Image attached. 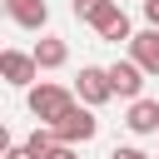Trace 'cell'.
Masks as SVG:
<instances>
[{"mask_svg":"<svg viewBox=\"0 0 159 159\" xmlns=\"http://www.w3.org/2000/svg\"><path fill=\"white\" fill-rule=\"evenodd\" d=\"M25 104H30V114H35V119H40L45 129H55V124H60V119H65V114H70V109L80 104V99H75V89L40 80V84H35L30 94H25Z\"/></svg>","mask_w":159,"mask_h":159,"instance_id":"6da1fadb","label":"cell"},{"mask_svg":"<svg viewBox=\"0 0 159 159\" xmlns=\"http://www.w3.org/2000/svg\"><path fill=\"white\" fill-rule=\"evenodd\" d=\"M94 134H99V119H94V109H89V104H75V109L55 124V139H60V144H70V149L89 144Z\"/></svg>","mask_w":159,"mask_h":159,"instance_id":"7a4b0ae2","label":"cell"},{"mask_svg":"<svg viewBox=\"0 0 159 159\" xmlns=\"http://www.w3.org/2000/svg\"><path fill=\"white\" fill-rule=\"evenodd\" d=\"M75 99H80V104H89V109L109 104V99H114L109 70H99V65H80V80H75Z\"/></svg>","mask_w":159,"mask_h":159,"instance_id":"3957f363","label":"cell"},{"mask_svg":"<svg viewBox=\"0 0 159 159\" xmlns=\"http://www.w3.org/2000/svg\"><path fill=\"white\" fill-rule=\"evenodd\" d=\"M0 75H5V84H15V89H35L40 65H35V55H25V50H0Z\"/></svg>","mask_w":159,"mask_h":159,"instance_id":"277c9868","label":"cell"},{"mask_svg":"<svg viewBox=\"0 0 159 159\" xmlns=\"http://www.w3.org/2000/svg\"><path fill=\"white\" fill-rule=\"evenodd\" d=\"M144 80H149V75H144L134 60H114V65H109V84H114V99H129V104H134V99H144Z\"/></svg>","mask_w":159,"mask_h":159,"instance_id":"5b68a950","label":"cell"},{"mask_svg":"<svg viewBox=\"0 0 159 159\" xmlns=\"http://www.w3.org/2000/svg\"><path fill=\"white\" fill-rule=\"evenodd\" d=\"M94 35H99V40H109V45H119V40H134V30H129V15H124L114 0H109V5L94 15Z\"/></svg>","mask_w":159,"mask_h":159,"instance_id":"8992f818","label":"cell"},{"mask_svg":"<svg viewBox=\"0 0 159 159\" xmlns=\"http://www.w3.org/2000/svg\"><path fill=\"white\" fill-rule=\"evenodd\" d=\"M5 15H10L20 30H45V25H50V5H45V0H5Z\"/></svg>","mask_w":159,"mask_h":159,"instance_id":"52a82bcc","label":"cell"},{"mask_svg":"<svg viewBox=\"0 0 159 159\" xmlns=\"http://www.w3.org/2000/svg\"><path fill=\"white\" fill-rule=\"evenodd\" d=\"M129 60H134L144 75L159 80V30H139V35L129 40Z\"/></svg>","mask_w":159,"mask_h":159,"instance_id":"ba28073f","label":"cell"},{"mask_svg":"<svg viewBox=\"0 0 159 159\" xmlns=\"http://www.w3.org/2000/svg\"><path fill=\"white\" fill-rule=\"evenodd\" d=\"M124 129L129 134H159V99H134L124 109Z\"/></svg>","mask_w":159,"mask_h":159,"instance_id":"9c48e42d","label":"cell"},{"mask_svg":"<svg viewBox=\"0 0 159 159\" xmlns=\"http://www.w3.org/2000/svg\"><path fill=\"white\" fill-rule=\"evenodd\" d=\"M30 55H35V65H40V70H60V65L70 60V45H65L60 35H40V45H35Z\"/></svg>","mask_w":159,"mask_h":159,"instance_id":"30bf717a","label":"cell"},{"mask_svg":"<svg viewBox=\"0 0 159 159\" xmlns=\"http://www.w3.org/2000/svg\"><path fill=\"white\" fill-rule=\"evenodd\" d=\"M55 144H60V139H55V129H45V124H35V134L25 139V149H30L35 159H45V154H50Z\"/></svg>","mask_w":159,"mask_h":159,"instance_id":"8fae6325","label":"cell"},{"mask_svg":"<svg viewBox=\"0 0 159 159\" xmlns=\"http://www.w3.org/2000/svg\"><path fill=\"white\" fill-rule=\"evenodd\" d=\"M104 5H109V0H70V10H75V20H89V25H94V15H99Z\"/></svg>","mask_w":159,"mask_h":159,"instance_id":"7c38bea8","label":"cell"},{"mask_svg":"<svg viewBox=\"0 0 159 159\" xmlns=\"http://www.w3.org/2000/svg\"><path fill=\"white\" fill-rule=\"evenodd\" d=\"M109 159H149V154H144V149H134V144H119Z\"/></svg>","mask_w":159,"mask_h":159,"instance_id":"4fadbf2b","label":"cell"},{"mask_svg":"<svg viewBox=\"0 0 159 159\" xmlns=\"http://www.w3.org/2000/svg\"><path fill=\"white\" fill-rule=\"evenodd\" d=\"M45 159H80V149H70V144H55V149H50Z\"/></svg>","mask_w":159,"mask_h":159,"instance_id":"5bb4252c","label":"cell"},{"mask_svg":"<svg viewBox=\"0 0 159 159\" xmlns=\"http://www.w3.org/2000/svg\"><path fill=\"white\" fill-rule=\"evenodd\" d=\"M144 20H149V30H159V0H144Z\"/></svg>","mask_w":159,"mask_h":159,"instance_id":"9a60e30c","label":"cell"},{"mask_svg":"<svg viewBox=\"0 0 159 159\" xmlns=\"http://www.w3.org/2000/svg\"><path fill=\"white\" fill-rule=\"evenodd\" d=\"M5 159H35V154H30L25 144H10V149H5Z\"/></svg>","mask_w":159,"mask_h":159,"instance_id":"2e32d148","label":"cell"}]
</instances>
